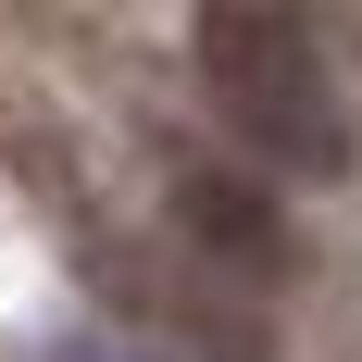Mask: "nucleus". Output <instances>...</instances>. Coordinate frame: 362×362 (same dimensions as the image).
<instances>
[{
  "mask_svg": "<svg viewBox=\"0 0 362 362\" xmlns=\"http://www.w3.org/2000/svg\"><path fill=\"white\" fill-rule=\"evenodd\" d=\"M200 88L225 138L275 175H350V100L300 0H200Z\"/></svg>",
  "mask_w": 362,
  "mask_h": 362,
  "instance_id": "obj_1",
  "label": "nucleus"
},
{
  "mask_svg": "<svg viewBox=\"0 0 362 362\" xmlns=\"http://www.w3.org/2000/svg\"><path fill=\"white\" fill-rule=\"evenodd\" d=\"M175 213H187V238L213 262H238V275H275V250H288V238H275V200H262L250 175H225V163H187Z\"/></svg>",
  "mask_w": 362,
  "mask_h": 362,
  "instance_id": "obj_2",
  "label": "nucleus"
}]
</instances>
